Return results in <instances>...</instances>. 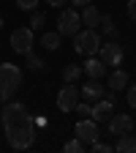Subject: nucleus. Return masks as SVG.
<instances>
[{"instance_id": "nucleus-21", "label": "nucleus", "mask_w": 136, "mask_h": 153, "mask_svg": "<svg viewBox=\"0 0 136 153\" xmlns=\"http://www.w3.org/2000/svg\"><path fill=\"white\" fill-rule=\"evenodd\" d=\"M98 27H101L106 36H114V22H112V16H109V14H101V22H98Z\"/></svg>"}, {"instance_id": "nucleus-25", "label": "nucleus", "mask_w": 136, "mask_h": 153, "mask_svg": "<svg viewBox=\"0 0 136 153\" xmlns=\"http://www.w3.org/2000/svg\"><path fill=\"white\" fill-rule=\"evenodd\" d=\"M128 16L136 22V0H128Z\"/></svg>"}, {"instance_id": "nucleus-16", "label": "nucleus", "mask_w": 136, "mask_h": 153, "mask_svg": "<svg viewBox=\"0 0 136 153\" xmlns=\"http://www.w3.org/2000/svg\"><path fill=\"white\" fill-rule=\"evenodd\" d=\"M60 38H63V36L57 33V30H54V33H44V36H41V47L52 52V49H57V47H60Z\"/></svg>"}, {"instance_id": "nucleus-19", "label": "nucleus", "mask_w": 136, "mask_h": 153, "mask_svg": "<svg viewBox=\"0 0 136 153\" xmlns=\"http://www.w3.org/2000/svg\"><path fill=\"white\" fill-rule=\"evenodd\" d=\"M30 14H33V16H30V27H33V30H41L44 22H46V14H44V11H30Z\"/></svg>"}, {"instance_id": "nucleus-7", "label": "nucleus", "mask_w": 136, "mask_h": 153, "mask_svg": "<svg viewBox=\"0 0 136 153\" xmlns=\"http://www.w3.org/2000/svg\"><path fill=\"white\" fill-rule=\"evenodd\" d=\"M11 49L19 55H27L33 49V27H16L11 33Z\"/></svg>"}, {"instance_id": "nucleus-6", "label": "nucleus", "mask_w": 136, "mask_h": 153, "mask_svg": "<svg viewBox=\"0 0 136 153\" xmlns=\"http://www.w3.org/2000/svg\"><path fill=\"white\" fill-rule=\"evenodd\" d=\"M98 57L104 60V66L117 68V66H123V60H125V52H123L120 44L109 41V44H101V47H98Z\"/></svg>"}, {"instance_id": "nucleus-18", "label": "nucleus", "mask_w": 136, "mask_h": 153, "mask_svg": "<svg viewBox=\"0 0 136 153\" xmlns=\"http://www.w3.org/2000/svg\"><path fill=\"white\" fill-rule=\"evenodd\" d=\"M79 76H82V66H65L63 68V79L65 82H76Z\"/></svg>"}, {"instance_id": "nucleus-17", "label": "nucleus", "mask_w": 136, "mask_h": 153, "mask_svg": "<svg viewBox=\"0 0 136 153\" xmlns=\"http://www.w3.org/2000/svg\"><path fill=\"white\" fill-rule=\"evenodd\" d=\"M25 60H27V68H33L35 74H41V71H46V63L41 60V57H38V55H33V49L25 55Z\"/></svg>"}, {"instance_id": "nucleus-3", "label": "nucleus", "mask_w": 136, "mask_h": 153, "mask_svg": "<svg viewBox=\"0 0 136 153\" xmlns=\"http://www.w3.org/2000/svg\"><path fill=\"white\" fill-rule=\"evenodd\" d=\"M98 47H101V36L95 33V27H87L82 33H74V49L79 55L93 57V55H98Z\"/></svg>"}, {"instance_id": "nucleus-27", "label": "nucleus", "mask_w": 136, "mask_h": 153, "mask_svg": "<svg viewBox=\"0 0 136 153\" xmlns=\"http://www.w3.org/2000/svg\"><path fill=\"white\" fill-rule=\"evenodd\" d=\"M90 0H71V6H76V8H82V6H87Z\"/></svg>"}, {"instance_id": "nucleus-8", "label": "nucleus", "mask_w": 136, "mask_h": 153, "mask_svg": "<svg viewBox=\"0 0 136 153\" xmlns=\"http://www.w3.org/2000/svg\"><path fill=\"white\" fill-rule=\"evenodd\" d=\"M74 134H76V140H82L85 145H90V142L98 140V123H95L93 118H82L74 126Z\"/></svg>"}, {"instance_id": "nucleus-22", "label": "nucleus", "mask_w": 136, "mask_h": 153, "mask_svg": "<svg viewBox=\"0 0 136 153\" xmlns=\"http://www.w3.org/2000/svg\"><path fill=\"white\" fill-rule=\"evenodd\" d=\"M16 8L19 11H35L38 8V0H16Z\"/></svg>"}, {"instance_id": "nucleus-2", "label": "nucleus", "mask_w": 136, "mask_h": 153, "mask_svg": "<svg viewBox=\"0 0 136 153\" xmlns=\"http://www.w3.org/2000/svg\"><path fill=\"white\" fill-rule=\"evenodd\" d=\"M22 85V68L14 63H0V104H6Z\"/></svg>"}, {"instance_id": "nucleus-23", "label": "nucleus", "mask_w": 136, "mask_h": 153, "mask_svg": "<svg viewBox=\"0 0 136 153\" xmlns=\"http://www.w3.org/2000/svg\"><path fill=\"white\" fill-rule=\"evenodd\" d=\"M90 150H95V153H112L114 148L106 145V142H98V140H95V142H90Z\"/></svg>"}, {"instance_id": "nucleus-26", "label": "nucleus", "mask_w": 136, "mask_h": 153, "mask_svg": "<svg viewBox=\"0 0 136 153\" xmlns=\"http://www.w3.org/2000/svg\"><path fill=\"white\" fill-rule=\"evenodd\" d=\"M44 3H46V6H54V8H60V6L68 3V0H44Z\"/></svg>"}, {"instance_id": "nucleus-5", "label": "nucleus", "mask_w": 136, "mask_h": 153, "mask_svg": "<svg viewBox=\"0 0 136 153\" xmlns=\"http://www.w3.org/2000/svg\"><path fill=\"white\" fill-rule=\"evenodd\" d=\"M79 88H76L74 82H65L60 90H57V107H60V112H74L76 104H79Z\"/></svg>"}, {"instance_id": "nucleus-12", "label": "nucleus", "mask_w": 136, "mask_h": 153, "mask_svg": "<svg viewBox=\"0 0 136 153\" xmlns=\"http://www.w3.org/2000/svg\"><path fill=\"white\" fill-rule=\"evenodd\" d=\"M82 71L90 76V79H101V76H104V60H101V57H87V60H85V66H82Z\"/></svg>"}, {"instance_id": "nucleus-9", "label": "nucleus", "mask_w": 136, "mask_h": 153, "mask_svg": "<svg viewBox=\"0 0 136 153\" xmlns=\"http://www.w3.org/2000/svg\"><path fill=\"white\" fill-rule=\"evenodd\" d=\"M133 131V118L125 112H117V115H109V134L120 137V134H131Z\"/></svg>"}, {"instance_id": "nucleus-15", "label": "nucleus", "mask_w": 136, "mask_h": 153, "mask_svg": "<svg viewBox=\"0 0 136 153\" xmlns=\"http://www.w3.org/2000/svg\"><path fill=\"white\" fill-rule=\"evenodd\" d=\"M82 22H85L87 27H98V22H101V11L95 8L93 3L82 6Z\"/></svg>"}, {"instance_id": "nucleus-4", "label": "nucleus", "mask_w": 136, "mask_h": 153, "mask_svg": "<svg viewBox=\"0 0 136 153\" xmlns=\"http://www.w3.org/2000/svg\"><path fill=\"white\" fill-rule=\"evenodd\" d=\"M79 25H82V16H79L76 8H63L60 16H57V33H60V36L79 33Z\"/></svg>"}, {"instance_id": "nucleus-13", "label": "nucleus", "mask_w": 136, "mask_h": 153, "mask_svg": "<svg viewBox=\"0 0 136 153\" xmlns=\"http://www.w3.org/2000/svg\"><path fill=\"white\" fill-rule=\"evenodd\" d=\"M106 85H109V90H125V85H128V74L123 71V68H114L109 76H106Z\"/></svg>"}, {"instance_id": "nucleus-24", "label": "nucleus", "mask_w": 136, "mask_h": 153, "mask_svg": "<svg viewBox=\"0 0 136 153\" xmlns=\"http://www.w3.org/2000/svg\"><path fill=\"white\" fill-rule=\"evenodd\" d=\"M125 101H128V107L136 109V85H131V88L125 90Z\"/></svg>"}, {"instance_id": "nucleus-11", "label": "nucleus", "mask_w": 136, "mask_h": 153, "mask_svg": "<svg viewBox=\"0 0 136 153\" xmlns=\"http://www.w3.org/2000/svg\"><path fill=\"white\" fill-rule=\"evenodd\" d=\"M79 96H82V99H87V101H98L101 96H104V85H101L98 79H90V82H85V85L79 88Z\"/></svg>"}, {"instance_id": "nucleus-20", "label": "nucleus", "mask_w": 136, "mask_h": 153, "mask_svg": "<svg viewBox=\"0 0 136 153\" xmlns=\"http://www.w3.org/2000/svg\"><path fill=\"white\" fill-rule=\"evenodd\" d=\"M63 150H65V153H82V150H85V142L74 137V140H68V142L63 145Z\"/></svg>"}, {"instance_id": "nucleus-14", "label": "nucleus", "mask_w": 136, "mask_h": 153, "mask_svg": "<svg viewBox=\"0 0 136 153\" xmlns=\"http://www.w3.org/2000/svg\"><path fill=\"white\" fill-rule=\"evenodd\" d=\"M117 153H136V134H120L117 137V145H114Z\"/></svg>"}, {"instance_id": "nucleus-1", "label": "nucleus", "mask_w": 136, "mask_h": 153, "mask_svg": "<svg viewBox=\"0 0 136 153\" xmlns=\"http://www.w3.org/2000/svg\"><path fill=\"white\" fill-rule=\"evenodd\" d=\"M0 120L6 128V140L14 150H27L35 142V120L27 115L25 104H6V109L0 112Z\"/></svg>"}, {"instance_id": "nucleus-10", "label": "nucleus", "mask_w": 136, "mask_h": 153, "mask_svg": "<svg viewBox=\"0 0 136 153\" xmlns=\"http://www.w3.org/2000/svg\"><path fill=\"white\" fill-rule=\"evenodd\" d=\"M112 109H114V101L109 99V96H106V99L101 96V99H98V104L90 109V118H93L95 123H101V120H106L109 115H112Z\"/></svg>"}, {"instance_id": "nucleus-28", "label": "nucleus", "mask_w": 136, "mask_h": 153, "mask_svg": "<svg viewBox=\"0 0 136 153\" xmlns=\"http://www.w3.org/2000/svg\"><path fill=\"white\" fill-rule=\"evenodd\" d=\"M0 27H3V16H0Z\"/></svg>"}]
</instances>
